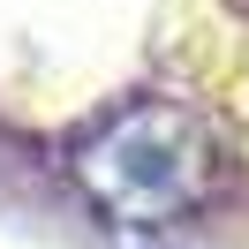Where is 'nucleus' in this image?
I'll return each mask as SVG.
<instances>
[{
	"instance_id": "1",
	"label": "nucleus",
	"mask_w": 249,
	"mask_h": 249,
	"mask_svg": "<svg viewBox=\"0 0 249 249\" xmlns=\"http://www.w3.org/2000/svg\"><path fill=\"white\" fill-rule=\"evenodd\" d=\"M76 181L121 227H166L212 189V143H204V128L181 106L143 98V106L113 113L76 151Z\"/></svg>"
}]
</instances>
